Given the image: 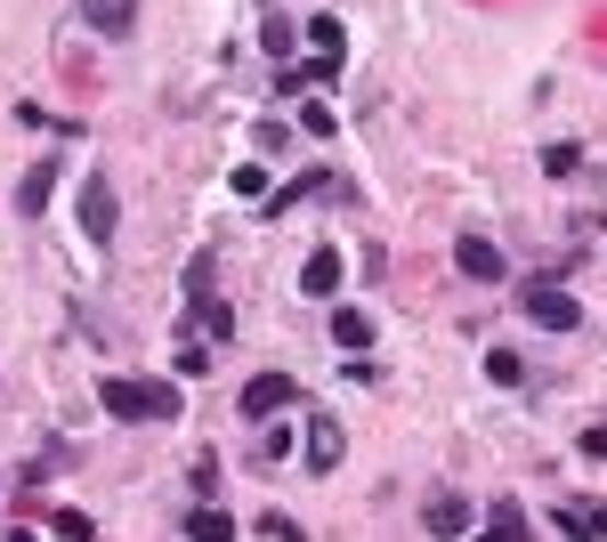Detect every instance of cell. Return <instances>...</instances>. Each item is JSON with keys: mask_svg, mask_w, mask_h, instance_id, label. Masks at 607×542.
Wrapping results in <instances>:
<instances>
[{"mask_svg": "<svg viewBox=\"0 0 607 542\" xmlns=\"http://www.w3.org/2000/svg\"><path fill=\"white\" fill-rule=\"evenodd\" d=\"M486 381L494 389H518V381H527V365H518L511 348H486Z\"/></svg>", "mask_w": 607, "mask_h": 542, "instance_id": "cell-15", "label": "cell"}, {"mask_svg": "<svg viewBox=\"0 0 607 542\" xmlns=\"http://www.w3.org/2000/svg\"><path fill=\"white\" fill-rule=\"evenodd\" d=\"M186 542H236V518H227V510H211V503H203L195 518H186Z\"/></svg>", "mask_w": 607, "mask_h": 542, "instance_id": "cell-11", "label": "cell"}, {"mask_svg": "<svg viewBox=\"0 0 607 542\" xmlns=\"http://www.w3.org/2000/svg\"><path fill=\"white\" fill-rule=\"evenodd\" d=\"M332 341L341 348H373V316L365 308H332Z\"/></svg>", "mask_w": 607, "mask_h": 542, "instance_id": "cell-10", "label": "cell"}, {"mask_svg": "<svg viewBox=\"0 0 607 542\" xmlns=\"http://www.w3.org/2000/svg\"><path fill=\"white\" fill-rule=\"evenodd\" d=\"M575 162H583L575 146H542V171H551V178H575Z\"/></svg>", "mask_w": 607, "mask_h": 542, "instance_id": "cell-17", "label": "cell"}, {"mask_svg": "<svg viewBox=\"0 0 607 542\" xmlns=\"http://www.w3.org/2000/svg\"><path fill=\"white\" fill-rule=\"evenodd\" d=\"M98 405H106L114 422H146V381H122L114 372V381H98Z\"/></svg>", "mask_w": 607, "mask_h": 542, "instance_id": "cell-5", "label": "cell"}, {"mask_svg": "<svg viewBox=\"0 0 607 542\" xmlns=\"http://www.w3.org/2000/svg\"><path fill=\"white\" fill-rule=\"evenodd\" d=\"M494 534H502V542H535V518L518 510V503H502V510H494Z\"/></svg>", "mask_w": 607, "mask_h": 542, "instance_id": "cell-16", "label": "cell"}, {"mask_svg": "<svg viewBox=\"0 0 607 542\" xmlns=\"http://www.w3.org/2000/svg\"><path fill=\"white\" fill-rule=\"evenodd\" d=\"M341 462V429L332 422H308V470H332Z\"/></svg>", "mask_w": 607, "mask_h": 542, "instance_id": "cell-12", "label": "cell"}, {"mask_svg": "<svg viewBox=\"0 0 607 542\" xmlns=\"http://www.w3.org/2000/svg\"><path fill=\"white\" fill-rule=\"evenodd\" d=\"M300 33L317 41V57H332V66H341V49H348V41H341V16H308Z\"/></svg>", "mask_w": 607, "mask_h": 542, "instance_id": "cell-13", "label": "cell"}, {"mask_svg": "<svg viewBox=\"0 0 607 542\" xmlns=\"http://www.w3.org/2000/svg\"><path fill=\"white\" fill-rule=\"evenodd\" d=\"M81 16H90L98 33H130L138 25V0H81Z\"/></svg>", "mask_w": 607, "mask_h": 542, "instance_id": "cell-9", "label": "cell"}, {"mask_svg": "<svg viewBox=\"0 0 607 542\" xmlns=\"http://www.w3.org/2000/svg\"><path fill=\"white\" fill-rule=\"evenodd\" d=\"M518 308H527V324H542V332H575L583 324V300H575V291H559V284H527V291H518Z\"/></svg>", "mask_w": 607, "mask_h": 542, "instance_id": "cell-1", "label": "cell"}, {"mask_svg": "<svg viewBox=\"0 0 607 542\" xmlns=\"http://www.w3.org/2000/svg\"><path fill=\"white\" fill-rule=\"evenodd\" d=\"M146 422H179V381H146Z\"/></svg>", "mask_w": 607, "mask_h": 542, "instance_id": "cell-14", "label": "cell"}, {"mask_svg": "<svg viewBox=\"0 0 607 542\" xmlns=\"http://www.w3.org/2000/svg\"><path fill=\"white\" fill-rule=\"evenodd\" d=\"M57 534H66V542H90L98 527H90V518H81V510H57Z\"/></svg>", "mask_w": 607, "mask_h": 542, "instance_id": "cell-20", "label": "cell"}, {"mask_svg": "<svg viewBox=\"0 0 607 542\" xmlns=\"http://www.w3.org/2000/svg\"><path fill=\"white\" fill-rule=\"evenodd\" d=\"M49 195H57V162H33V171L16 178V211L41 219V211H49Z\"/></svg>", "mask_w": 607, "mask_h": 542, "instance_id": "cell-6", "label": "cell"}, {"mask_svg": "<svg viewBox=\"0 0 607 542\" xmlns=\"http://www.w3.org/2000/svg\"><path fill=\"white\" fill-rule=\"evenodd\" d=\"M583 518H592V542H607V503H583Z\"/></svg>", "mask_w": 607, "mask_h": 542, "instance_id": "cell-23", "label": "cell"}, {"mask_svg": "<svg viewBox=\"0 0 607 542\" xmlns=\"http://www.w3.org/2000/svg\"><path fill=\"white\" fill-rule=\"evenodd\" d=\"M114 227H122L114 178H106V171H90V178H81V235H90V243H114Z\"/></svg>", "mask_w": 607, "mask_h": 542, "instance_id": "cell-2", "label": "cell"}, {"mask_svg": "<svg viewBox=\"0 0 607 542\" xmlns=\"http://www.w3.org/2000/svg\"><path fill=\"white\" fill-rule=\"evenodd\" d=\"M171 372H179V381H195V372H211V357H203V348H179Z\"/></svg>", "mask_w": 607, "mask_h": 542, "instance_id": "cell-19", "label": "cell"}, {"mask_svg": "<svg viewBox=\"0 0 607 542\" xmlns=\"http://www.w3.org/2000/svg\"><path fill=\"white\" fill-rule=\"evenodd\" d=\"M260 527H267V534H276V542H308V534H300V527H291V518H284V510H267V518H260Z\"/></svg>", "mask_w": 607, "mask_h": 542, "instance_id": "cell-22", "label": "cell"}, {"mask_svg": "<svg viewBox=\"0 0 607 542\" xmlns=\"http://www.w3.org/2000/svg\"><path fill=\"white\" fill-rule=\"evenodd\" d=\"M300 130L308 138H332V106H300Z\"/></svg>", "mask_w": 607, "mask_h": 542, "instance_id": "cell-21", "label": "cell"}, {"mask_svg": "<svg viewBox=\"0 0 607 542\" xmlns=\"http://www.w3.org/2000/svg\"><path fill=\"white\" fill-rule=\"evenodd\" d=\"M422 527H430V534H462V527H470V494H430V503H422Z\"/></svg>", "mask_w": 607, "mask_h": 542, "instance_id": "cell-7", "label": "cell"}, {"mask_svg": "<svg viewBox=\"0 0 607 542\" xmlns=\"http://www.w3.org/2000/svg\"><path fill=\"white\" fill-rule=\"evenodd\" d=\"M300 389H291V372H251L243 381V422H260V413H284Z\"/></svg>", "mask_w": 607, "mask_h": 542, "instance_id": "cell-4", "label": "cell"}, {"mask_svg": "<svg viewBox=\"0 0 607 542\" xmlns=\"http://www.w3.org/2000/svg\"><path fill=\"white\" fill-rule=\"evenodd\" d=\"M454 267L470 284H502V243L494 235H454Z\"/></svg>", "mask_w": 607, "mask_h": 542, "instance_id": "cell-3", "label": "cell"}, {"mask_svg": "<svg viewBox=\"0 0 607 542\" xmlns=\"http://www.w3.org/2000/svg\"><path fill=\"white\" fill-rule=\"evenodd\" d=\"M300 284L317 291V300H332V291H341V252H332V243H324V252H308V267H300Z\"/></svg>", "mask_w": 607, "mask_h": 542, "instance_id": "cell-8", "label": "cell"}, {"mask_svg": "<svg viewBox=\"0 0 607 542\" xmlns=\"http://www.w3.org/2000/svg\"><path fill=\"white\" fill-rule=\"evenodd\" d=\"M478 542H502V534H494V527H486V534H478Z\"/></svg>", "mask_w": 607, "mask_h": 542, "instance_id": "cell-24", "label": "cell"}, {"mask_svg": "<svg viewBox=\"0 0 607 542\" xmlns=\"http://www.w3.org/2000/svg\"><path fill=\"white\" fill-rule=\"evenodd\" d=\"M291 41H300V25H284V16H267V57H291Z\"/></svg>", "mask_w": 607, "mask_h": 542, "instance_id": "cell-18", "label": "cell"}]
</instances>
